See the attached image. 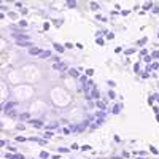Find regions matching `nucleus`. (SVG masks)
I'll list each match as a JSON object with an SVG mask.
<instances>
[{"label":"nucleus","mask_w":159,"mask_h":159,"mask_svg":"<svg viewBox=\"0 0 159 159\" xmlns=\"http://www.w3.org/2000/svg\"><path fill=\"white\" fill-rule=\"evenodd\" d=\"M13 107H16V102H10V103L3 105V111H10Z\"/></svg>","instance_id":"obj_4"},{"label":"nucleus","mask_w":159,"mask_h":159,"mask_svg":"<svg viewBox=\"0 0 159 159\" xmlns=\"http://www.w3.org/2000/svg\"><path fill=\"white\" fill-rule=\"evenodd\" d=\"M123 110V103H118V105H115V108H113V113L115 115H118L119 111H121Z\"/></svg>","instance_id":"obj_7"},{"label":"nucleus","mask_w":159,"mask_h":159,"mask_svg":"<svg viewBox=\"0 0 159 159\" xmlns=\"http://www.w3.org/2000/svg\"><path fill=\"white\" fill-rule=\"evenodd\" d=\"M18 129H19V130H24L25 126H24V124H18Z\"/></svg>","instance_id":"obj_33"},{"label":"nucleus","mask_w":159,"mask_h":159,"mask_svg":"<svg viewBox=\"0 0 159 159\" xmlns=\"http://www.w3.org/2000/svg\"><path fill=\"white\" fill-rule=\"evenodd\" d=\"M40 157H42V159H48V157H49V154H48L46 151H42V153H40Z\"/></svg>","instance_id":"obj_12"},{"label":"nucleus","mask_w":159,"mask_h":159,"mask_svg":"<svg viewBox=\"0 0 159 159\" xmlns=\"http://www.w3.org/2000/svg\"><path fill=\"white\" fill-rule=\"evenodd\" d=\"M13 157H15V154H10V153L5 154V159H13Z\"/></svg>","instance_id":"obj_29"},{"label":"nucleus","mask_w":159,"mask_h":159,"mask_svg":"<svg viewBox=\"0 0 159 159\" xmlns=\"http://www.w3.org/2000/svg\"><path fill=\"white\" fill-rule=\"evenodd\" d=\"M81 148H83V151H89V150H91V147H89V145H83Z\"/></svg>","instance_id":"obj_27"},{"label":"nucleus","mask_w":159,"mask_h":159,"mask_svg":"<svg viewBox=\"0 0 159 159\" xmlns=\"http://www.w3.org/2000/svg\"><path fill=\"white\" fill-rule=\"evenodd\" d=\"M86 97H88V99H91V97H92V99H96V100H97V99L100 97V94H99V91H97L96 88H92V91H91V96H86Z\"/></svg>","instance_id":"obj_2"},{"label":"nucleus","mask_w":159,"mask_h":159,"mask_svg":"<svg viewBox=\"0 0 159 159\" xmlns=\"http://www.w3.org/2000/svg\"><path fill=\"white\" fill-rule=\"evenodd\" d=\"M43 135H45L46 139H51V137H52V135H54V134H52V132H51V130H48V132H45V134H43Z\"/></svg>","instance_id":"obj_18"},{"label":"nucleus","mask_w":159,"mask_h":159,"mask_svg":"<svg viewBox=\"0 0 159 159\" xmlns=\"http://www.w3.org/2000/svg\"><path fill=\"white\" fill-rule=\"evenodd\" d=\"M108 97H110V99H115V97H116V94H115L113 91H108Z\"/></svg>","instance_id":"obj_23"},{"label":"nucleus","mask_w":159,"mask_h":159,"mask_svg":"<svg viewBox=\"0 0 159 159\" xmlns=\"http://www.w3.org/2000/svg\"><path fill=\"white\" fill-rule=\"evenodd\" d=\"M32 126H35V127H42L43 126V123L42 121H38V119H30V121H29Z\"/></svg>","instance_id":"obj_5"},{"label":"nucleus","mask_w":159,"mask_h":159,"mask_svg":"<svg viewBox=\"0 0 159 159\" xmlns=\"http://www.w3.org/2000/svg\"><path fill=\"white\" fill-rule=\"evenodd\" d=\"M64 46H65V49H72L75 45H72V43H64Z\"/></svg>","instance_id":"obj_21"},{"label":"nucleus","mask_w":159,"mask_h":159,"mask_svg":"<svg viewBox=\"0 0 159 159\" xmlns=\"http://www.w3.org/2000/svg\"><path fill=\"white\" fill-rule=\"evenodd\" d=\"M145 43H147V38H142V40H139V42H137V45H139V46H143Z\"/></svg>","instance_id":"obj_16"},{"label":"nucleus","mask_w":159,"mask_h":159,"mask_svg":"<svg viewBox=\"0 0 159 159\" xmlns=\"http://www.w3.org/2000/svg\"><path fill=\"white\" fill-rule=\"evenodd\" d=\"M113 37H115V35H113V34H107V38H108V40H111V38H113Z\"/></svg>","instance_id":"obj_39"},{"label":"nucleus","mask_w":159,"mask_h":159,"mask_svg":"<svg viewBox=\"0 0 159 159\" xmlns=\"http://www.w3.org/2000/svg\"><path fill=\"white\" fill-rule=\"evenodd\" d=\"M97 45H100V46H103V40H102V38H97Z\"/></svg>","instance_id":"obj_32"},{"label":"nucleus","mask_w":159,"mask_h":159,"mask_svg":"<svg viewBox=\"0 0 159 159\" xmlns=\"http://www.w3.org/2000/svg\"><path fill=\"white\" fill-rule=\"evenodd\" d=\"M157 37H159V35H157Z\"/></svg>","instance_id":"obj_43"},{"label":"nucleus","mask_w":159,"mask_h":159,"mask_svg":"<svg viewBox=\"0 0 159 159\" xmlns=\"http://www.w3.org/2000/svg\"><path fill=\"white\" fill-rule=\"evenodd\" d=\"M57 150H59L61 153H67V151H69V148H64V147H59Z\"/></svg>","instance_id":"obj_26"},{"label":"nucleus","mask_w":159,"mask_h":159,"mask_svg":"<svg viewBox=\"0 0 159 159\" xmlns=\"http://www.w3.org/2000/svg\"><path fill=\"white\" fill-rule=\"evenodd\" d=\"M42 52H43V51L40 49V48H30V49H29V54H30V56H40Z\"/></svg>","instance_id":"obj_3"},{"label":"nucleus","mask_w":159,"mask_h":159,"mask_svg":"<svg viewBox=\"0 0 159 159\" xmlns=\"http://www.w3.org/2000/svg\"><path fill=\"white\" fill-rule=\"evenodd\" d=\"M75 46L80 48V49H83V45H81V43H75Z\"/></svg>","instance_id":"obj_37"},{"label":"nucleus","mask_w":159,"mask_h":159,"mask_svg":"<svg viewBox=\"0 0 159 159\" xmlns=\"http://www.w3.org/2000/svg\"><path fill=\"white\" fill-rule=\"evenodd\" d=\"M151 56H153V59H159V51H154Z\"/></svg>","instance_id":"obj_25"},{"label":"nucleus","mask_w":159,"mask_h":159,"mask_svg":"<svg viewBox=\"0 0 159 159\" xmlns=\"http://www.w3.org/2000/svg\"><path fill=\"white\" fill-rule=\"evenodd\" d=\"M86 76H88V75H86ZM86 76H84V75H83V76H80V81L83 83V86H84V84L88 83V80H86Z\"/></svg>","instance_id":"obj_17"},{"label":"nucleus","mask_w":159,"mask_h":159,"mask_svg":"<svg viewBox=\"0 0 159 159\" xmlns=\"http://www.w3.org/2000/svg\"><path fill=\"white\" fill-rule=\"evenodd\" d=\"M51 159H61V156H59V154H54V156H52Z\"/></svg>","instance_id":"obj_40"},{"label":"nucleus","mask_w":159,"mask_h":159,"mask_svg":"<svg viewBox=\"0 0 159 159\" xmlns=\"http://www.w3.org/2000/svg\"><path fill=\"white\" fill-rule=\"evenodd\" d=\"M148 70H150V69H147V72H143V73H142V78H148V76H150Z\"/></svg>","instance_id":"obj_22"},{"label":"nucleus","mask_w":159,"mask_h":159,"mask_svg":"<svg viewBox=\"0 0 159 159\" xmlns=\"http://www.w3.org/2000/svg\"><path fill=\"white\" fill-rule=\"evenodd\" d=\"M70 148H72V150H78L80 147H78V145H76V143H73V145H72V147H70Z\"/></svg>","instance_id":"obj_35"},{"label":"nucleus","mask_w":159,"mask_h":159,"mask_svg":"<svg viewBox=\"0 0 159 159\" xmlns=\"http://www.w3.org/2000/svg\"><path fill=\"white\" fill-rule=\"evenodd\" d=\"M151 69H153V70H157V69H159V64H157V62H153V64H151Z\"/></svg>","instance_id":"obj_20"},{"label":"nucleus","mask_w":159,"mask_h":159,"mask_svg":"<svg viewBox=\"0 0 159 159\" xmlns=\"http://www.w3.org/2000/svg\"><path fill=\"white\" fill-rule=\"evenodd\" d=\"M139 67H140V65H139V64H135V65H134V72H139Z\"/></svg>","instance_id":"obj_38"},{"label":"nucleus","mask_w":159,"mask_h":159,"mask_svg":"<svg viewBox=\"0 0 159 159\" xmlns=\"http://www.w3.org/2000/svg\"><path fill=\"white\" fill-rule=\"evenodd\" d=\"M69 73H70L72 76H75V78H76V76H78V69H70V70H69Z\"/></svg>","instance_id":"obj_10"},{"label":"nucleus","mask_w":159,"mask_h":159,"mask_svg":"<svg viewBox=\"0 0 159 159\" xmlns=\"http://www.w3.org/2000/svg\"><path fill=\"white\" fill-rule=\"evenodd\" d=\"M52 69H54V70H59V72H64V70H67V65H65V64H61V62H56V64H52Z\"/></svg>","instance_id":"obj_1"},{"label":"nucleus","mask_w":159,"mask_h":159,"mask_svg":"<svg viewBox=\"0 0 159 159\" xmlns=\"http://www.w3.org/2000/svg\"><path fill=\"white\" fill-rule=\"evenodd\" d=\"M51 56V51H43L42 54H40V59H48Z\"/></svg>","instance_id":"obj_8"},{"label":"nucleus","mask_w":159,"mask_h":159,"mask_svg":"<svg viewBox=\"0 0 159 159\" xmlns=\"http://www.w3.org/2000/svg\"><path fill=\"white\" fill-rule=\"evenodd\" d=\"M54 49H56L57 52H64V51H65V46H64V45H59V43H54Z\"/></svg>","instance_id":"obj_6"},{"label":"nucleus","mask_w":159,"mask_h":159,"mask_svg":"<svg viewBox=\"0 0 159 159\" xmlns=\"http://www.w3.org/2000/svg\"><path fill=\"white\" fill-rule=\"evenodd\" d=\"M134 52H135V49H134V48H129V49H126V54H127V56L134 54Z\"/></svg>","instance_id":"obj_14"},{"label":"nucleus","mask_w":159,"mask_h":159,"mask_svg":"<svg viewBox=\"0 0 159 159\" xmlns=\"http://www.w3.org/2000/svg\"><path fill=\"white\" fill-rule=\"evenodd\" d=\"M18 46L25 48V46H32V43H30V42H18Z\"/></svg>","instance_id":"obj_9"},{"label":"nucleus","mask_w":159,"mask_h":159,"mask_svg":"<svg viewBox=\"0 0 159 159\" xmlns=\"http://www.w3.org/2000/svg\"><path fill=\"white\" fill-rule=\"evenodd\" d=\"M150 151H151L153 154H159V151H157V148H156V147H153V145H151V147H150Z\"/></svg>","instance_id":"obj_13"},{"label":"nucleus","mask_w":159,"mask_h":159,"mask_svg":"<svg viewBox=\"0 0 159 159\" xmlns=\"http://www.w3.org/2000/svg\"><path fill=\"white\" fill-rule=\"evenodd\" d=\"M137 159H143V157H137Z\"/></svg>","instance_id":"obj_42"},{"label":"nucleus","mask_w":159,"mask_h":159,"mask_svg":"<svg viewBox=\"0 0 159 159\" xmlns=\"http://www.w3.org/2000/svg\"><path fill=\"white\" fill-rule=\"evenodd\" d=\"M156 100H157V102H159V96H156Z\"/></svg>","instance_id":"obj_41"},{"label":"nucleus","mask_w":159,"mask_h":159,"mask_svg":"<svg viewBox=\"0 0 159 159\" xmlns=\"http://www.w3.org/2000/svg\"><path fill=\"white\" fill-rule=\"evenodd\" d=\"M16 140H18V142H25V139H24V137H19V135L16 137Z\"/></svg>","instance_id":"obj_34"},{"label":"nucleus","mask_w":159,"mask_h":159,"mask_svg":"<svg viewBox=\"0 0 159 159\" xmlns=\"http://www.w3.org/2000/svg\"><path fill=\"white\" fill-rule=\"evenodd\" d=\"M86 75L88 76H92V75H94V69H88L86 70Z\"/></svg>","instance_id":"obj_19"},{"label":"nucleus","mask_w":159,"mask_h":159,"mask_svg":"<svg viewBox=\"0 0 159 159\" xmlns=\"http://www.w3.org/2000/svg\"><path fill=\"white\" fill-rule=\"evenodd\" d=\"M151 59H153V56H143V61L147 62V64H150V62H151Z\"/></svg>","instance_id":"obj_15"},{"label":"nucleus","mask_w":159,"mask_h":159,"mask_svg":"<svg viewBox=\"0 0 159 159\" xmlns=\"http://www.w3.org/2000/svg\"><path fill=\"white\" fill-rule=\"evenodd\" d=\"M96 107H99L100 110H105V105H103V102H100V100L96 102Z\"/></svg>","instance_id":"obj_11"},{"label":"nucleus","mask_w":159,"mask_h":159,"mask_svg":"<svg viewBox=\"0 0 159 159\" xmlns=\"http://www.w3.org/2000/svg\"><path fill=\"white\" fill-rule=\"evenodd\" d=\"M153 111L157 115V113H159V107H153Z\"/></svg>","instance_id":"obj_36"},{"label":"nucleus","mask_w":159,"mask_h":159,"mask_svg":"<svg viewBox=\"0 0 159 159\" xmlns=\"http://www.w3.org/2000/svg\"><path fill=\"white\" fill-rule=\"evenodd\" d=\"M13 159H24V156L22 154H15V157H13Z\"/></svg>","instance_id":"obj_31"},{"label":"nucleus","mask_w":159,"mask_h":159,"mask_svg":"<svg viewBox=\"0 0 159 159\" xmlns=\"http://www.w3.org/2000/svg\"><path fill=\"white\" fill-rule=\"evenodd\" d=\"M107 83H108V86H110V88H115V84H116L115 81H111V80H110V81H107Z\"/></svg>","instance_id":"obj_30"},{"label":"nucleus","mask_w":159,"mask_h":159,"mask_svg":"<svg viewBox=\"0 0 159 159\" xmlns=\"http://www.w3.org/2000/svg\"><path fill=\"white\" fill-rule=\"evenodd\" d=\"M70 130H72V129H62V132H64L65 135H69V134H70Z\"/></svg>","instance_id":"obj_28"},{"label":"nucleus","mask_w":159,"mask_h":159,"mask_svg":"<svg viewBox=\"0 0 159 159\" xmlns=\"http://www.w3.org/2000/svg\"><path fill=\"white\" fill-rule=\"evenodd\" d=\"M29 118V113H22L21 116H19V119H27Z\"/></svg>","instance_id":"obj_24"}]
</instances>
